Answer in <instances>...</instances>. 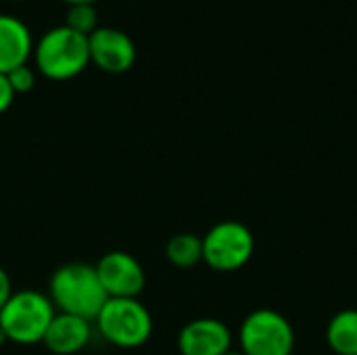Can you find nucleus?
<instances>
[{"instance_id":"obj_1","label":"nucleus","mask_w":357,"mask_h":355,"mask_svg":"<svg viewBox=\"0 0 357 355\" xmlns=\"http://www.w3.org/2000/svg\"><path fill=\"white\" fill-rule=\"evenodd\" d=\"M48 297L56 312L90 322L96 320L109 299L98 280L96 268L79 262L65 264L54 270L48 282Z\"/></svg>"},{"instance_id":"obj_2","label":"nucleus","mask_w":357,"mask_h":355,"mask_svg":"<svg viewBox=\"0 0 357 355\" xmlns=\"http://www.w3.org/2000/svg\"><path fill=\"white\" fill-rule=\"evenodd\" d=\"M38 71L52 82L77 77L90 65L88 36H82L67 25L48 29L33 46Z\"/></svg>"},{"instance_id":"obj_3","label":"nucleus","mask_w":357,"mask_h":355,"mask_svg":"<svg viewBox=\"0 0 357 355\" xmlns=\"http://www.w3.org/2000/svg\"><path fill=\"white\" fill-rule=\"evenodd\" d=\"M56 310L48 295L38 291H17L0 310V328L10 343H42Z\"/></svg>"},{"instance_id":"obj_4","label":"nucleus","mask_w":357,"mask_h":355,"mask_svg":"<svg viewBox=\"0 0 357 355\" xmlns=\"http://www.w3.org/2000/svg\"><path fill=\"white\" fill-rule=\"evenodd\" d=\"M94 322L102 339L121 349L142 347L153 335L151 312L138 299H107Z\"/></svg>"},{"instance_id":"obj_5","label":"nucleus","mask_w":357,"mask_h":355,"mask_svg":"<svg viewBox=\"0 0 357 355\" xmlns=\"http://www.w3.org/2000/svg\"><path fill=\"white\" fill-rule=\"evenodd\" d=\"M255 251L253 232L234 220L215 224L203 236V262L215 272H236Z\"/></svg>"},{"instance_id":"obj_6","label":"nucleus","mask_w":357,"mask_h":355,"mask_svg":"<svg viewBox=\"0 0 357 355\" xmlns=\"http://www.w3.org/2000/svg\"><path fill=\"white\" fill-rule=\"evenodd\" d=\"M245 355H291L295 349V331L291 322L274 310L251 312L238 333Z\"/></svg>"},{"instance_id":"obj_7","label":"nucleus","mask_w":357,"mask_h":355,"mask_svg":"<svg viewBox=\"0 0 357 355\" xmlns=\"http://www.w3.org/2000/svg\"><path fill=\"white\" fill-rule=\"evenodd\" d=\"M109 299H138L146 285L140 262L126 251H109L94 266Z\"/></svg>"},{"instance_id":"obj_8","label":"nucleus","mask_w":357,"mask_h":355,"mask_svg":"<svg viewBox=\"0 0 357 355\" xmlns=\"http://www.w3.org/2000/svg\"><path fill=\"white\" fill-rule=\"evenodd\" d=\"M90 63L107 73H126L136 63L134 40L115 27H96L88 36Z\"/></svg>"},{"instance_id":"obj_9","label":"nucleus","mask_w":357,"mask_h":355,"mask_svg":"<svg viewBox=\"0 0 357 355\" xmlns=\"http://www.w3.org/2000/svg\"><path fill=\"white\" fill-rule=\"evenodd\" d=\"M230 328L218 318L190 320L178 335V349L182 355H224L230 352Z\"/></svg>"},{"instance_id":"obj_10","label":"nucleus","mask_w":357,"mask_h":355,"mask_svg":"<svg viewBox=\"0 0 357 355\" xmlns=\"http://www.w3.org/2000/svg\"><path fill=\"white\" fill-rule=\"evenodd\" d=\"M92 339V324L90 320L56 312L42 343L50 354L54 355H73L79 354Z\"/></svg>"},{"instance_id":"obj_11","label":"nucleus","mask_w":357,"mask_h":355,"mask_svg":"<svg viewBox=\"0 0 357 355\" xmlns=\"http://www.w3.org/2000/svg\"><path fill=\"white\" fill-rule=\"evenodd\" d=\"M33 52L29 27L10 15H0V73L27 65Z\"/></svg>"},{"instance_id":"obj_12","label":"nucleus","mask_w":357,"mask_h":355,"mask_svg":"<svg viewBox=\"0 0 357 355\" xmlns=\"http://www.w3.org/2000/svg\"><path fill=\"white\" fill-rule=\"evenodd\" d=\"M326 341L335 355H357V310H343L326 326Z\"/></svg>"},{"instance_id":"obj_13","label":"nucleus","mask_w":357,"mask_h":355,"mask_svg":"<svg viewBox=\"0 0 357 355\" xmlns=\"http://www.w3.org/2000/svg\"><path fill=\"white\" fill-rule=\"evenodd\" d=\"M165 257L172 266L188 270L203 262V239L190 232L176 234L165 245Z\"/></svg>"},{"instance_id":"obj_14","label":"nucleus","mask_w":357,"mask_h":355,"mask_svg":"<svg viewBox=\"0 0 357 355\" xmlns=\"http://www.w3.org/2000/svg\"><path fill=\"white\" fill-rule=\"evenodd\" d=\"M65 25L82 36H90L98 27V15L94 4H73L67 8Z\"/></svg>"},{"instance_id":"obj_15","label":"nucleus","mask_w":357,"mask_h":355,"mask_svg":"<svg viewBox=\"0 0 357 355\" xmlns=\"http://www.w3.org/2000/svg\"><path fill=\"white\" fill-rule=\"evenodd\" d=\"M6 77H8L15 94H27L36 86V73H33V69L29 65H21V67L8 71Z\"/></svg>"},{"instance_id":"obj_16","label":"nucleus","mask_w":357,"mask_h":355,"mask_svg":"<svg viewBox=\"0 0 357 355\" xmlns=\"http://www.w3.org/2000/svg\"><path fill=\"white\" fill-rule=\"evenodd\" d=\"M15 96H17V94H15L10 82H8L6 73H0V115H2L4 111H8V107L13 105Z\"/></svg>"},{"instance_id":"obj_17","label":"nucleus","mask_w":357,"mask_h":355,"mask_svg":"<svg viewBox=\"0 0 357 355\" xmlns=\"http://www.w3.org/2000/svg\"><path fill=\"white\" fill-rule=\"evenodd\" d=\"M13 295V282H10V276L4 268H0V310L6 305V301L10 299Z\"/></svg>"},{"instance_id":"obj_18","label":"nucleus","mask_w":357,"mask_h":355,"mask_svg":"<svg viewBox=\"0 0 357 355\" xmlns=\"http://www.w3.org/2000/svg\"><path fill=\"white\" fill-rule=\"evenodd\" d=\"M65 4H69V6H73V4H94L96 0H63Z\"/></svg>"},{"instance_id":"obj_19","label":"nucleus","mask_w":357,"mask_h":355,"mask_svg":"<svg viewBox=\"0 0 357 355\" xmlns=\"http://www.w3.org/2000/svg\"><path fill=\"white\" fill-rule=\"evenodd\" d=\"M6 343V337H4V333H2V328H0V345H4Z\"/></svg>"},{"instance_id":"obj_20","label":"nucleus","mask_w":357,"mask_h":355,"mask_svg":"<svg viewBox=\"0 0 357 355\" xmlns=\"http://www.w3.org/2000/svg\"><path fill=\"white\" fill-rule=\"evenodd\" d=\"M224 355H245V354H243V352H226Z\"/></svg>"},{"instance_id":"obj_21","label":"nucleus","mask_w":357,"mask_h":355,"mask_svg":"<svg viewBox=\"0 0 357 355\" xmlns=\"http://www.w3.org/2000/svg\"><path fill=\"white\" fill-rule=\"evenodd\" d=\"M13 2H19V0H13Z\"/></svg>"}]
</instances>
